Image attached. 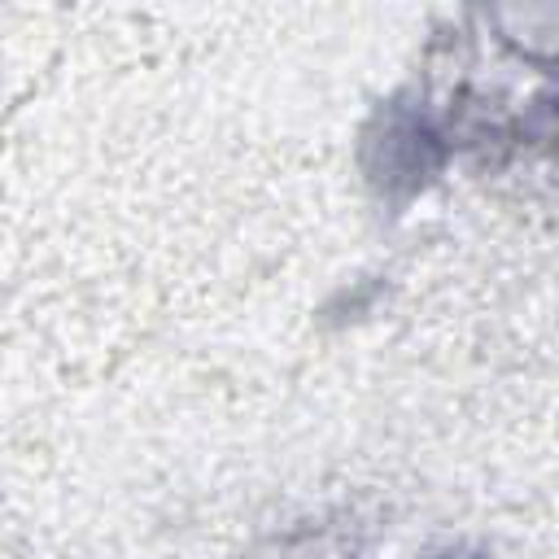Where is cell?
I'll return each instance as SVG.
<instances>
[{
    "mask_svg": "<svg viewBox=\"0 0 559 559\" xmlns=\"http://www.w3.org/2000/svg\"><path fill=\"white\" fill-rule=\"evenodd\" d=\"M428 559H489L485 550H467V546H459V550H441V555H428Z\"/></svg>",
    "mask_w": 559,
    "mask_h": 559,
    "instance_id": "obj_1",
    "label": "cell"
}]
</instances>
